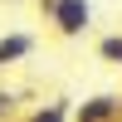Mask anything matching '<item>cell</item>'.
<instances>
[{
  "instance_id": "6da1fadb",
  "label": "cell",
  "mask_w": 122,
  "mask_h": 122,
  "mask_svg": "<svg viewBox=\"0 0 122 122\" xmlns=\"http://www.w3.org/2000/svg\"><path fill=\"white\" fill-rule=\"evenodd\" d=\"M44 25L54 29L59 39H83L88 25H93V0H59L44 15Z\"/></svg>"
},
{
  "instance_id": "7a4b0ae2",
  "label": "cell",
  "mask_w": 122,
  "mask_h": 122,
  "mask_svg": "<svg viewBox=\"0 0 122 122\" xmlns=\"http://www.w3.org/2000/svg\"><path fill=\"white\" fill-rule=\"evenodd\" d=\"M73 122H122V93H93L73 107Z\"/></svg>"
},
{
  "instance_id": "3957f363",
  "label": "cell",
  "mask_w": 122,
  "mask_h": 122,
  "mask_svg": "<svg viewBox=\"0 0 122 122\" xmlns=\"http://www.w3.org/2000/svg\"><path fill=\"white\" fill-rule=\"evenodd\" d=\"M29 54H34V34H25V29H15V34H0V68L25 64Z\"/></svg>"
},
{
  "instance_id": "277c9868",
  "label": "cell",
  "mask_w": 122,
  "mask_h": 122,
  "mask_svg": "<svg viewBox=\"0 0 122 122\" xmlns=\"http://www.w3.org/2000/svg\"><path fill=\"white\" fill-rule=\"evenodd\" d=\"M20 122H73V107H68V98H49V103H39L34 112H25Z\"/></svg>"
},
{
  "instance_id": "5b68a950",
  "label": "cell",
  "mask_w": 122,
  "mask_h": 122,
  "mask_svg": "<svg viewBox=\"0 0 122 122\" xmlns=\"http://www.w3.org/2000/svg\"><path fill=\"white\" fill-rule=\"evenodd\" d=\"M98 59H103V64H112V68H122V29L98 39Z\"/></svg>"
},
{
  "instance_id": "8992f818",
  "label": "cell",
  "mask_w": 122,
  "mask_h": 122,
  "mask_svg": "<svg viewBox=\"0 0 122 122\" xmlns=\"http://www.w3.org/2000/svg\"><path fill=\"white\" fill-rule=\"evenodd\" d=\"M15 117H20V93L0 88V122H15Z\"/></svg>"
},
{
  "instance_id": "52a82bcc",
  "label": "cell",
  "mask_w": 122,
  "mask_h": 122,
  "mask_svg": "<svg viewBox=\"0 0 122 122\" xmlns=\"http://www.w3.org/2000/svg\"><path fill=\"white\" fill-rule=\"evenodd\" d=\"M54 5H59V0H34V10H39V20H44V15H49Z\"/></svg>"
}]
</instances>
